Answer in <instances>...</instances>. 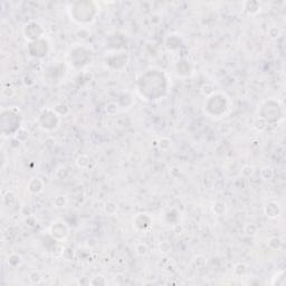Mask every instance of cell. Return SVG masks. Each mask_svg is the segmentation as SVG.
<instances>
[{
	"label": "cell",
	"mask_w": 286,
	"mask_h": 286,
	"mask_svg": "<svg viewBox=\"0 0 286 286\" xmlns=\"http://www.w3.org/2000/svg\"><path fill=\"white\" fill-rule=\"evenodd\" d=\"M245 233H246L248 236H255L256 233H257V227H256L254 224H248L245 227Z\"/></svg>",
	"instance_id": "cell-3"
},
{
	"label": "cell",
	"mask_w": 286,
	"mask_h": 286,
	"mask_svg": "<svg viewBox=\"0 0 286 286\" xmlns=\"http://www.w3.org/2000/svg\"><path fill=\"white\" fill-rule=\"evenodd\" d=\"M147 253H148V247H147V245L145 244H138L136 245V254L140 256H144L147 255Z\"/></svg>",
	"instance_id": "cell-4"
},
{
	"label": "cell",
	"mask_w": 286,
	"mask_h": 286,
	"mask_svg": "<svg viewBox=\"0 0 286 286\" xmlns=\"http://www.w3.org/2000/svg\"><path fill=\"white\" fill-rule=\"evenodd\" d=\"M266 214H267L268 217H276V216L280 215V207H278V205H276V203H271L267 206V208H266Z\"/></svg>",
	"instance_id": "cell-1"
},
{
	"label": "cell",
	"mask_w": 286,
	"mask_h": 286,
	"mask_svg": "<svg viewBox=\"0 0 286 286\" xmlns=\"http://www.w3.org/2000/svg\"><path fill=\"white\" fill-rule=\"evenodd\" d=\"M85 158H86V155H80V157L77 158V160H76L77 166L80 167V168H85V167L88 164V161H89V160L84 161V159H85Z\"/></svg>",
	"instance_id": "cell-6"
},
{
	"label": "cell",
	"mask_w": 286,
	"mask_h": 286,
	"mask_svg": "<svg viewBox=\"0 0 286 286\" xmlns=\"http://www.w3.org/2000/svg\"><path fill=\"white\" fill-rule=\"evenodd\" d=\"M160 250H161V252H163V253L169 252V250H170V245L168 243H162L160 245Z\"/></svg>",
	"instance_id": "cell-8"
},
{
	"label": "cell",
	"mask_w": 286,
	"mask_h": 286,
	"mask_svg": "<svg viewBox=\"0 0 286 286\" xmlns=\"http://www.w3.org/2000/svg\"><path fill=\"white\" fill-rule=\"evenodd\" d=\"M268 244L271 245V247L273 249H280V246H282V241H280V238H277V237H273V238H271L269 241H268Z\"/></svg>",
	"instance_id": "cell-2"
},
{
	"label": "cell",
	"mask_w": 286,
	"mask_h": 286,
	"mask_svg": "<svg viewBox=\"0 0 286 286\" xmlns=\"http://www.w3.org/2000/svg\"><path fill=\"white\" fill-rule=\"evenodd\" d=\"M29 278H30V280L33 283H39L40 280H41V276H40V274L38 272H34Z\"/></svg>",
	"instance_id": "cell-7"
},
{
	"label": "cell",
	"mask_w": 286,
	"mask_h": 286,
	"mask_svg": "<svg viewBox=\"0 0 286 286\" xmlns=\"http://www.w3.org/2000/svg\"><path fill=\"white\" fill-rule=\"evenodd\" d=\"M116 210H117V206L115 203H113V202L106 203V206H105V211L108 212V215H113Z\"/></svg>",
	"instance_id": "cell-5"
}]
</instances>
